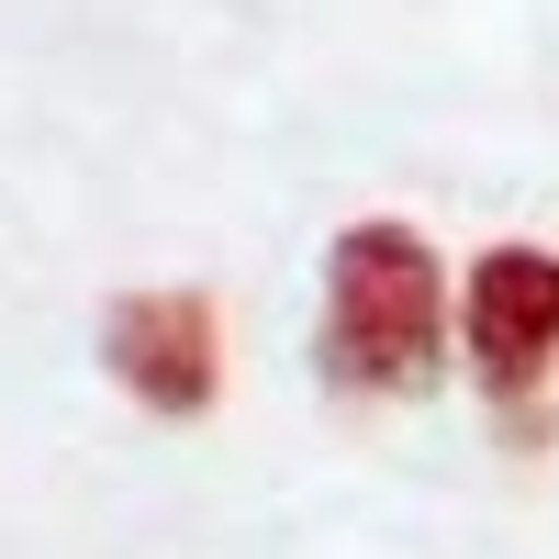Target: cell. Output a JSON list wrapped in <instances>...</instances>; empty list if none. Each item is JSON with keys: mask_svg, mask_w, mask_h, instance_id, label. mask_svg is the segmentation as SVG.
Returning <instances> with one entry per match:
<instances>
[{"mask_svg": "<svg viewBox=\"0 0 559 559\" xmlns=\"http://www.w3.org/2000/svg\"><path fill=\"white\" fill-rule=\"evenodd\" d=\"M102 358H112V381L146 414H168V426L213 414V392H224V336H213L202 292H123L102 313Z\"/></svg>", "mask_w": 559, "mask_h": 559, "instance_id": "3", "label": "cell"}, {"mask_svg": "<svg viewBox=\"0 0 559 559\" xmlns=\"http://www.w3.org/2000/svg\"><path fill=\"white\" fill-rule=\"evenodd\" d=\"M459 347H471L481 369V392L503 414V437H548V414H537V381H548V358H559V247H492L471 269V292H459Z\"/></svg>", "mask_w": 559, "mask_h": 559, "instance_id": "2", "label": "cell"}, {"mask_svg": "<svg viewBox=\"0 0 559 559\" xmlns=\"http://www.w3.org/2000/svg\"><path fill=\"white\" fill-rule=\"evenodd\" d=\"M448 358V280L403 213H358L324 247V381L336 392H426Z\"/></svg>", "mask_w": 559, "mask_h": 559, "instance_id": "1", "label": "cell"}]
</instances>
